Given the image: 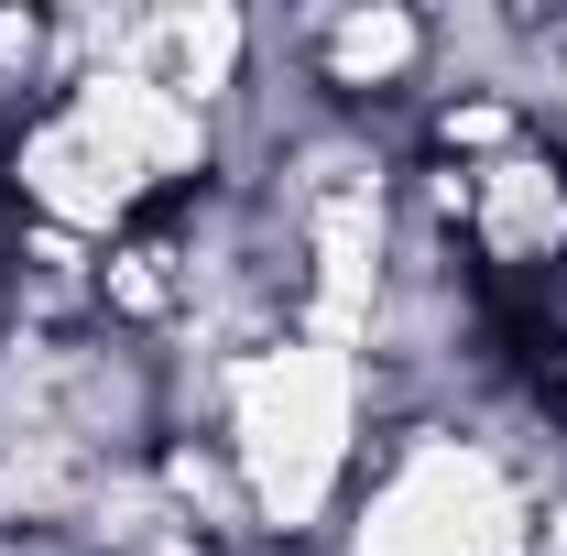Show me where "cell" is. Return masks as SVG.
<instances>
[{
    "label": "cell",
    "mask_w": 567,
    "mask_h": 556,
    "mask_svg": "<svg viewBox=\"0 0 567 556\" xmlns=\"http://www.w3.org/2000/svg\"><path fill=\"white\" fill-rule=\"evenodd\" d=\"M218 186V121L197 99H175L142 66H76L55 99H33L0 132V197L11 229H44L76 251H110L153 218H175L186 197Z\"/></svg>",
    "instance_id": "6da1fadb"
},
{
    "label": "cell",
    "mask_w": 567,
    "mask_h": 556,
    "mask_svg": "<svg viewBox=\"0 0 567 556\" xmlns=\"http://www.w3.org/2000/svg\"><path fill=\"white\" fill-rule=\"evenodd\" d=\"M186 425L218 436L229 481L251 502V546L262 556L274 546L317 556V535L339 524V502L371 470V447H382L393 415H382V382H371L360 349H328V339H306V328H284V339L229 349Z\"/></svg>",
    "instance_id": "7a4b0ae2"
},
{
    "label": "cell",
    "mask_w": 567,
    "mask_h": 556,
    "mask_svg": "<svg viewBox=\"0 0 567 556\" xmlns=\"http://www.w3.org/2000/svg\"><path fill=\"white\" fill-rule=\"evenodd\" d=\"M546 470L524 436H502L492 404L470 415H404L382 425L371 470L350 481L317 556H535Z\"/></svg>",
    "instance_id": "3957f363"
},
{
    "label": "cell",
    "mask_w": 567,
    "mask_h": 556,
    "mask_svg": "<svg viewBox=\"0 0 567 556\" xmlns=\"http://www.w3.org/2000/svg\"><path fill=\"white\" fill-rule=\"evenodd\" d=\"M295 66L339 121H382V110H436V22L404 0H350V11H306L295 22Z\"/></svg>",
    "instance_id": "277c9868"
},
{
    "label": "cell",
    "mask_w": 567,
    "mask_h": 556,
    "mask_svg": "<svg viewBox=\"0 0 567 556\" xmlns=\"http://www.w3.org/2000/svg\"><path fill=\"white\" fill-rule=\"evenodd\" d=\"M11 240H22V229H11V197H0V295H11Z\"/></svg>",
    "instance_id": "5b68a950"
},
{
    "label": "cell",
    "mask_w": 567,
    "mask_h": 556,
    "mask_svg": "<svg viewBox=\"0 0 567 556\" xmlns=\"http://www.w3.org/2000/svg\"><path fill=\"white\" fill-rule=\"evenodd\" d=\"M0 132H11V99H0Z\"/></svg>",
    "instance_id": "8992f818"
}]
</instances>
